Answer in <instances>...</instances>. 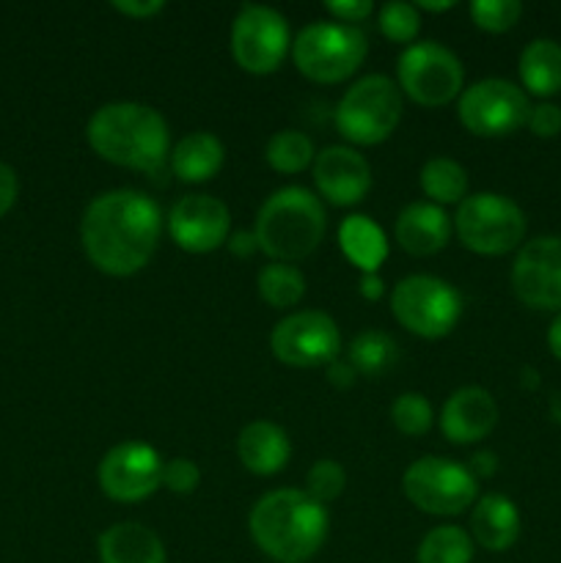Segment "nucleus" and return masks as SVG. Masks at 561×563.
<instances>
[{"label": "nucleus", "instance_id": "1", "mask_svg": "<svg viewBox=\"0 0 561 563\" xmlns=\"http://www.w3.org/2000/svg\"><path fill=\"white\" fill-rule=\"evenodd\" d=\"M163 234V212L152 196L132 187L99 192L80 220V242L88 262L124 278L148 264Z\"/></svg>", "mask_w": 561, "mask_h": 563}, {"label": "nucleus", "instance_id": "2", "mask_svg": "<svg viewBox=\"0 0 561 563\" xmlns=\"http://www.w3.org/2000/svg\"><path fill=\"white\" fill-rule=\"evenodd\" d=\"M248 528L264 555L278 563H302L328 539V511L302 489H273L253 504Z\"/></svg>", "mask_w": 561, "mask_h": 563}, {"label": "nucleus", "instance_id": "3", "mask_svg": "<svg viewBox=\"0 0 561 563\" xmlns=\"http://www.w3.org/2000/svg\"><path fill=\"white\" fill-rule=\"evenodd\" d=\"M88 146L121 168L157 170L168 157V124L143 102H108L88 119Z\"/></svg>", "mask_w": 561, "mask_h": 563}, {"label": "nucleus", "instance_id": "4", "mask_svg": "<svg viewBox=\"0 0 561 563\" xmlns=\"http://www.w3.org/2000/svg\"><path fill=\"white\" fill-rule=\"evenodd\" d=\"M328 231V214L319 196L306 187H280L270 192L256 212L253 234L258 251L267 253L273 262H300L314 253Z\"/></svg>", "mask_w": 561, "mask_h": 563}, {"label": "nucleus", "instance_id": "5", "mask_svg": "<svg viewBox=\"0 0 561 563\" xmlns=\"http://www.w3.org/2000/svg\"><path fill=\"white\" fill-rule=\"evenodd\" d=\"M369 53L361 27L314 20L292 42L295 66L314 82H341L355 75Z\"/></svg>", "mask_w": 561, "mask_h": 563}, {"label": "nucleus", "instance_id": "6", "mask_svg": "<svg viewBox=\"0 0 561 563\" xmlns=\"http://www.w3.org/2000/svg\"><path fill=\"white\" fill-rule=\"evenodd\" d=\"M402 91L391 77L366 75L352 82L336 104V130L352 143L385 141L402 119Z\"/></svg>", "mask_w": 561, "mask_h": 563}, {"label": "nucleus", "instance_id": "7", "mask_svg": "<svg viewBox=\"0 0 561 563\" xmlns=\"http://www.w3.org/2000/svg\"><path fill=\"white\" fill-rule=\"evenodd\" d=\"M457 236L462 245L482 256L515 251L526 236V214L501 192H473L457 207Z\"/></svg>", "mask_w": 561, "mask_h": 563}, {"label": "nucleus", "instance_id": "8", "mask_svg": "<svg viewBox=\"0 0 561 563\" xmlns=\"http://www.w3.org/2000/svg\"><path fill=\"white\" fill-rule=\"evenodd\" d=\"M396 86L424 108L449 104L462 93L465 66L446 44L424 38L402 49L396 60Z\"/></svg>", "mask_w": 561, "mask_h": 563}, {"label": "nucleus", "instance_id": "9", "mask_svg": "<svg viewBox=\"0 0 561 563\" xmlns=\"http://www.w3.org/2000/svg\"><path fill=\"white\" fill-rule=\"evenodd\" d=\"M391 311L410 333L421 339H443L460 322L462 297L449 280L418 273L394 286Z\"/></svg>", "mask_w": 561, "mask_h": 563}, {"label": "nucleus", "instance_id": "10", "mask_svg": "<svg viewBox=\"0 0 561 563\" xmlns=\"http://www.w3.org/2000/svg\"><path fill=\"white\" fill-rule=\"evenodd\" d=\"M402 489L416 509L451 517L476 504L479 482L460 462L446 456H421L405 471Z\"/></svg>", "mask_w": 561, "mask_h": 563}, {"label": "nucleus", "instance_id": "11", "mask_svg": "<svg viewBox=\"0 0 561 563\" xmlns=\"http://www.w3.org/2000/svg\"><path fill=\"white\" fill-rule=\"evenodd\" d=\"M462 126L473 135L498 137L520 130L528 121L531 104L526 91L504 77H484L473 86L462 88L457 104Z\"/></svg>", "mask_w": 561, "mask_h": 563}, {"label": "nucleus", "instance_id": "12", "mask_svg": "<svg viewBox=\"0 0 561 563\" xmlns=\"http://www.w3.org/2000/svg\"><path fill=\"white\" fill-rule=\"evenodd\" d=\"M289 42V22L273 5L245 3L231 22V55L251 75H270L280 66Z\"/></svg>", "mask_w": 561, "mask_h": 563}, {"label": "nucleus", "instance_id": "13", "mask_svg": "<svg viewBox=\"0 0 561 563\" xmlns=\"http://www.w3.org/2000/svg\"><path fill=\"white\" fill-rule=\"evenodd\" d=\"M270 350L286 366H328L341 352V330L328 313L297 311L275 324L270 333Z\"/></svg>", "mask_w": 561, "mask_h": 563}, {"label": "nucleus", "instance_id": "14", "mask_svg": "<svg viewBox=\"0 0 561 563\" xmlns=\"http://www.w3.org/2000/svg\"><path fill=\"white\" fill-rule=\"evenodd\" d=\"M163 465L152 445L135 440L119 443L99 460V489L121 504H135L163 487Z\"/></svg>", "mask_w": 561, "mask_h": 563}, {"label": "nucleus", "instance_id": "15", "mask_svg": "<svg viewBox=\"0 0 561 563\" xmlns=\"http://www.w3.org/2000/svg\"><path fill=\"white\" fill-rule=\"evenodd\" d=\"M512 289L539 311L561 308V236H537L520 247L512 264Z\"/></svg>", "mask_w": 561, "mask_h": 563}, {"label": "nucleus", "instance_id": "16", "mask_svg": "<svg viewBox=\"0 0 561 563\" xmlns=\"http://www.w3.org/2000/svg\"><path fill=\"white\" fill-rule=\"evenodd\" d=\"M168 231L176 245L187 253H209L229 242L231 214L220 198L207 192L182 196L170 207Z\"/></svg>", "mask_w": 561, "mask_h": 563}, {"label": "nucleus", "instance_id": "17", "mask_svg": "<svg viewBox=\"0 0 561 563\" xmlns=\"http://www.w3.org/2000/svg\"><path fill=\"white\" fill-rule=\"evenodd\" d=\"M314 181L336 207H352L372 190V165L358 148L328 146L314 157Z\"/></svg>", "mask_w": 561, "mask_h": 563}, {"label": "nucleus", "instance_id": "18", "mask_svg": "<svg viewBox=\"0 0 561 563\" xmlns=\"http://www.w3.org/2000/svg\"><path fill=\"white\" fill-rule=\"evenodd\" d=\"M495 423H498V405H495L493 394L479 385L457 388L446 399L443 412H440V429H443L446 440L457 445L479 443L493 432Z\"/></svg>", "mask_w": 561, "mask_h": 563}, {"label": "nucleus", "instance_id": "19", "mask_svg": "<svg viewBox=\"0 0 561 563\" xmlns=\"http://www.w3.org/2000/svg\"><path fill=\"white\" fill-rule=\"evenodd\" d=\"M451 231H454V220L446 214L443 207L432 201L407 203L394 225L396 242L410 256H432V253L443 251L446 242L451 240Z\"/></svg>", "mask_w": 561, "mask_h": 563}, {"label": "nucleus", "instance_id": "20", "mask_svg": "<svg viewBox=\"0 0 561 563\" xmlns=\"http://www.w3.org/2000/svg\"><path fill=\"white\" fill-rule=\"evenodd\" d=\"M237 456L256 476L284 471L292 456L289 434L273 421H251L237 434Z\"/></svg>", "mask_w": 561, "mask_h": 563}, {"label": "nucleus", "instance_id": "21", "mask_svg": "<svg viewBox=\"0 0 561 563\" xmlns=\"http://www.w3.org/2000/svg\"><path fill=\"white\" fill-rule=\"evenodd\" d=\"M520 537V511L506 495L490 493L473 504L471 539L490 553H504Z\"/></svg>", "mask_w": 561, "mask_h": 563}, {"label": "nucleus", "instance_id": "22", "mask_svg": "<svg viewBox=\"0 0 561 563\" xmlns=\"http://www.w3.org/2000/svg\"><path fill=\"white\" fill-rule=\"evenodd\" d=\"M99 563H165V548L152 528L141 522H116L99 533Z\"/></svg>", "mask_w": 561, "mask_h": 563}, {"label": "nucleus", "instance_id": "23", "mask_svg": "<svg viewBox=\"0 0 561 563\" xmlns=\"http://www.w3.org/2000/svg\"><path fill=\"white\" fill-rule=\"evenodd\" d=\"M226 148L218 135L207 130L190 132L170 152V168L182 181H207L223 168Z\"/></svg>", "mask_w": 561, "mask_h": 563}, {"label": "nucleus", "instance_id": "24", "mask_svg": "<svg viewBox=\"0 0 561 563\" xmlns=\"http://www.w3.org/2000/svg\"><path fill=\"white\" fill-rule=\"evenodd\" d=\"M341 253L363 273H377L388 256V236L369 214H350L339 225Z\"/></svg>", "mask_w": 561, "mask_h": 563}, {"label": "nucleus", "instance_id": "25", "mask_svg": "<svg viewBox=\"0 0 561 563\" xmlns=\"http://www.w3.org/2000/svg\"><path fill=\"white\" fill-rule=\"evenodd\" d=\"M520 80L534 97H553L561 91V44L553 38H534L520 53Z\"/></svg>", "mask_w": 561, "mask_h": 563}, {"label": "nucleus", "instance_id": "26", "mask_svg": "<svg viewBox=\"0 0 561 563\" xmlns=\"http://www.w3.org/2000/svg\"><path fill=\"white\" fill-rule=\"evenodd\" d=\"M421 190L432 203H460L468 196V170L451 157H432L421 168Z\"/></svg>", "mask_w": 561, "mask_h": 563}, {"label": "nucleus", "instance_id": "27", "mask_svg": "<svg viewBox=\"0 0 561 563\" xmlns=\"http://www.w3.org/2000/svg\"><path fill=\"white\" fill-rule=\"evenodd\" d=\"M399 357V346L388 333L377 328L361 330L350 344V363L358 374L366 377H380L388 372Z\"/></svg>", "mask_w": 561, "mask_h": 563}, {"label": "nucleus", "instance_id": "28", "mask_svg": "<svg viewBox=\"0 0 561 563\" xmlns=\"http://www.w3.org/2000/svg\"><path fill=\"white\" fill-rule=\"evenodd\" d=\"M258 295L273 308H292L306 295V275L295 264L270 262L258 269Z\"/></svg>", "mask_w": 561, "mask_h": 563}, {"label": "nucleus", "instance_id": "29", "mask_svg": "<svg viewBox=\"0 0 561 563\" xmlns=\"http://www.w3.org/2000/svg\"><path fill=\"white\" fill-rule=\"evenodd\" d=\"M473 539L457 526H438L418 544V563H471Z\"/></svg>", "mask_w": 561, "mask_h": 563}, {"label": "nucleus", "instance_id": "30", "mask_svg": "<svg viewBox=\"0 0 561 563\" xmlns=\"http://www.w3.org/2000/svg\"><path fill=\"white\" fill-rule=\"evenodd\" d=\"M267 163L273 165L278 174H300L314 163L317 152L306 132L300 130H280L270 137L267 143Z\"/></svg>", "mask_w": 561, "mask_h": 563}, {"label": "nucleus", "instance_id": "31", "mask_svg": "<svg viewBox=\"0 0 561 563\" xmlns=\"http://www.w3.org/2000/svg\"><path fill=\"white\" fill-rule=\"evenodd\" d=\"M391 421L407 438H421L432 429L435 412L432 405L424 394H416V390H407V394H399L391 405Z\"/></svg>", "mask_w": 561, "mask_h": 563}, {"label": "nucleus", "instance_id": "32", "mask_svg": "<svg viewBox=\"0 0 561 563\" xmlns=\"http://www.w3.org/2000/svg\"><path fill=\"white\" fill-rule=\"evenodd\" d=\"M380 31L388 36L391 42L407 44L416 38L418 27H421V14H418L416 3H402V0H388L380 9Z\"/></svg>", "mask_w": 561, "mask_h": 563}, {"label": "nucleus", "instance_id": "33", "mask_svg": "<svg viewBox=\"0 0 561 563\" xmlns=\"http://www.w3.org/2000/svg\"><path fill=\"white\" fill-rule=\"evenodd\" d=\"M520 14V0H473L471 3V20L490 33H504L515 27Z\"/></svg>", "mask_w": 561, "mask_h": 563}, {"label": "nucleus", "instance_id": "34", "mask_svg": "<svg viewBox=\"0 0 561 563\" xmlns=\"http://www.w3.org/2000/svg\"><path fill=\"white\" fill-rule=\"evenodd\" d=\"M346 487V473L344 467L336 460H319L314 462L311 471L306 476V495H311L317 504H330L339 498Z\"/></svg>", "mask_w": 561, "mask_h": 563}, {"label": "nucleus", "instance_id": "35", "mask_svg": "<svg viewBox=\"0 0 561 563\" xmlns=\"http://www.w3.org/2000/svg\"><path fill=\"white\" fill-rule=\"evenodd\" d=\"M201 484V471L193 460L187 456H176V460L165 462L163 465V487H168L170 493L187 495Z\"/></svg>", "mask_w": 561, "mask_h": 563}, {"label": "nucleus", "instance_id": "36", "mask_svg": "<svg viewBox=\"0 0 561 563\" xmlns=\"http://www.w3.org/2000/svg\"><path fill=\"white\" fill-rule=\"evenodd\" d=\"M528 130L539 137H556L561 132V108L553 102L534 104L526 121Z\"/></svg>", "mask_w": 561, "mask_h": 563}, {"label": "nucleus", "instance_id": "37", "mask_svg": "<svg viewBox=\"0 0 561 563\" xmlns=\"http://www.w3.org/2000/svg\"><path fill=\"white\" fill-rule=\"evenodd\" d=\"M324 11H330V14L336 16V22L352 25V22L366 20L374 11V3L372 0H328V3H324Z\"/></svg>", "mask_w": 561, "mask_h": 563}, {"label": "nucleus", "instance_id": "38", "mask_svg": "<svg viewBox=\"0 0 561 563\" xmlns=\"http://www.w3.org/2000/svg\"><path fill=\"white\" fill-rule=\"evenodd\" d=\"M113 9L132 16V20H148V16L160 14L165 3L163 0H113Z\"/></svg>", "mask_w": 561, "mask_h": 563}, {"label": "nucleus", "instance_id": "39", "mask_svg": "<svg viewBox=\"0 0 561 563\" xmlns=\"http://www.w3.org/2000/svg\"><path fill=\"white\" fill-rule=\"evenodd\" d=\"M16 192H20V181L11 165L0 163V214L9 212L16 201Z\"/></svg>", "mask_w": 561, "mask_h": 563}, {"label": "nucleus", "instance_id": "40", "mask_svg": "<svg viewBox=\"0 0 561 563\" xmlns=\"http://www.w3.org/2000/svg\"><path fill=\"white\" fill-rule=\"evenodd\" d=\"M328 383L333 385V388H339V390H344V388H352V385H355V379H358V372L355 368H352V363L350 361H341V357H336L333 363H328Z\"/></svg>", "mask_w": 561, "mask_h": 563}, {"label": "nucleus", "instance_id": "41", "mask_svg": "<svg viewBox=\"0 0 561 563\" xmlns=\"http://www.w3.org/2000/svg\"><path fill=\"white\" fill-rule=\"evenodd\" d=\"M468 471L479 478H493L495 473H498V456H495V451L490 449H479L476 454L471 456V467Z\"/></svg>", "mask_w": 561, "mask_h": 563}, {"label": "nucleus", "instance_id": "42", "mask_svg": "<svg viewBox=\"0 0 561 563\" xmlns=\"http://www.w3.org/2000/svg\"><path fill=\"white\" fill-rule=\"evenodd\" d=\"M226 245H229V251L240 258L253 256V253L258 251V240L253 231H237V234H229V242H226Z\"/></svg>", "mask_w": 561, "mask_h": 563}, {"label": "nucleus", "instance_id": "43", "mask_svg": "<svg viewBox=\"0 0 561 563\" xmlns=\"http://www.w3.org/2000/svg\"><path fill=\"white\" fill-rule=\"evenodd\" d=\"M361 295L366 300H380L385 295V284L377 273H363L361 275Z\"/></svg>", "mask_w": 561, "mask_h": 563}, {"label": "nucleus", "instance_id": "44", "mask_svg": "<svg viewBox=\"0 0 561 563\" xmlns=\"http://www.w3.org/2000/svg\"><path fill=\"white\" fill-rule=\"evenodd\" d=\"M548 346H550V352H553V355L561 361V313L553 319V324H550Z\"/></svg>", "mask_w": 561, "mask_h": 563}, {"label": "nucleus", "instance_id": "45", "mask_svg": "<svg viewBox=\"0 0 561 563\" xmlns=\"http://www.w3.org/2000/svg\"><path fill=\"white\" fill-rule=\"evenodd\" d=\"M416 9H427V11H446V9H454V0H418Z\"/></svg>", "mask_w": 561, "mask_h": 563}, {"label": "nucleus", "instance_id": "46", "mask_svg": "<svg viewBox=\"0 0 561 563\" xmlns=\"http://www.w3.org/2000/svg\"><path fill=\"white\" fill-rule=\"evenodd\" d=\"M550 416L561 423V394H553V399H550Z\"/></svg>", "mask_w": 561, "mask_h": 563}]
</instances>
